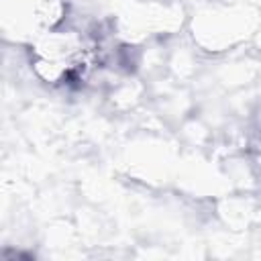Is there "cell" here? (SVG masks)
Returning <instances> with one entry per match:
<instances>
[{
    "instance_id": "obj_1",
    "label": "cell",
    "mask_w": 261,
    "mask_h": 261,
    "mask_svg": "<svg viewBox=\"0 0 261 261\" xmlns=\"http://www.w3.org/2000/svg\"><path fill=\"white\" fill-rule=\"evenodd\" d=\"M92 65V49L77 33H49L35 45L33 67L55 86L82 82Z\"/></svg>"
},
{
    "instance_id": "obj_2",
    "label": "cell",
    "mask_w": 261,
    "mask_h": 261,
    "mask_svg": "<svg viewBox=\"0 0 261 261\" xmlns=\"http://www.w3.org/2000/svg\"><path fill=\"white\" fill-rule=\"evenodd\" d=\"M257 161L261 165V139H259V145H257Z\"/></svg>"
}]
</instances>
